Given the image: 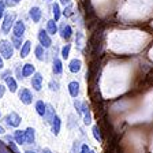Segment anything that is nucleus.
Masks as SVG:
<instances>
[{
	"mask_svg": "<svg viewBox=\"0 0 153 153\" xmlns=\"http://www.w3.org/2000/svg\"><path fill=\"white\" fill-rule=\"evenodd\" d=\"M34 73V66L30 63L25 64L22 68V78H25V76H29V75H32V74Z\"/></svg>",
	"mask_w": 153,
	"mask_h": 153,
	"instance_id": "f3484780",
	"label": "nucleus"
},
{
	"mask_svg": "<svg viewBox=\"0 0 153 153\" xmlns=\"http://www.w3.org/2000/svg\"><path fill=\"white\" fill-rule=\"evenodd\" d=\"M14 19H15L14 14H7V15L4 16L3 25H1V32H3L4 34H7V33L11 30V26L14 25Z\"/></svg>",
	"mask_w": 153,
	"mask_h": 153,
	"instance_id": "f03ea898",
	"label": "nucleus"
},
{
	"mask_svg": "<svg viewBox=\"0 0 153 153\" xmlns=\"http://www.w3.org/2000/svg\"><path fill=\"white\" fill-rule=\"evenodd\" d=\"M70 49H71V47H70L68 44L64 45V47L62 48V57H63V59H67V57H68V53H70Z\"/></svg>",
	"mask_w": 153,
	"mask_h": 153,
	"instance_id": "393cba45",
	"label": "nucleus"
},
{
	"mask_svg": "<svg viewBox=\"0 0 153 153\" xmlns=\"http://www.w3.org/2000/svg\"><path fill=\"white\" fill-rule=\"evenodd\" d=\"M3 133H4V128H3V127H0V135H1Z\"/></svg>",
	"mask_w": 153,
	"mask_h": 153,
	"instance_id": "ea45409f",
	"label": "nucleus"
},
{
	"mask_svg": "<svg viewBox=\"0 0 153 153\" xmlns=\"http://www.w3.org/2000/svg\"><path fill=\"white\" fill-rule=\"evenodd\" d=\"M3 66H4V64H3V57L0 56V70L3 68Z\"/></svg>",
	"mask_w": 153,
	"mask_h": 153,
	"instance_id": "4c0bfd02",
	"label": "nucleus"
},
{
	"mask_svg": "<svg viewBox=\"0 0 153 153\" xmlns=\"http://www.w3.org/2000/svg\"><path fill=\"white\" fill-rule=\"evenodd\" d=\"M93 137L96 138V141L101 142V133H100L99 126H93Z\"/></svg>",
	"mask_w": 153,
	"mask_h": 153,
	"instance_id": "b1692460",
	"label": "nucleus"
},
{
	"mask_svg": "<svg viewBox=\"0 0 153 153\" xmlns=\"http://www.w3.org/2000/svg\"><path fill=\"white\" fill-rule=\"evenodd\" d=\"M74 107H75V109H76V112H78V114L79 115H82V102L81 101H78V100H75V101H74Z\"/></svg>",
	"mask_w": 153,
	"mask_h": 153,
	"instance_id": "bb28decb",
	"label": "nucleus"
},
{
	"mask_svg": "<svg viewBox=\"0 0 153 153\" xmlns=\"http://www.w3.org/2000/svg\"><path fill=\"white\" fill-rule=\"evenodd\" d=\"M42 153H52V152H51V150H49V149H48V148H45V149L42 150Z\"/></svg>",
	"mask_w": 153,
	"mask_h": 153,
	"instance_id": "58836bf2",
	"label": "nucleus"
},
{
	"mask_svg": "<svg viewBox=\"0 0 153 153\" xmlns=\"http://www.w3.org/2000/svg\"><path fill=\"white\" fill-rule=\"evenodd\" d=\"M10 148H11V149L14 150V153H19V150H18V148L15 146V143L13 142V141H11V142H10Z\"/></svg>",
	"mask_w": 153,
	"mask_h": 153,
	"instance_id": "473e14b6",
	"label": "nucleus"
},
{
	"mask_svg": "<svg viewBox=\"0 0 153 153\" xmlns=\"http://www.w3.org/2000/svg\"><path fill=\"white\" fill-rule=\"evenodd\" d=\"M52 70H53L55 74H62V71H63V64H62V62L59 60V59H56V57L53 59V66H52Z\"/></svg>",
	"mask_w": 153,
	"mask_h": 153,
	"instance_id": "6ab92c4d",
	"label": "nucleus"
},
{
	"mask_svg": "<svg viewBox=\"0 0 153 153\" xmlns=\"http://www.w3.org/2000/svg\"><path fill=\"white\" fill-rule=\"evenodd\" d=\"M51 124H52V133H53L55 135H57V134L60 133V126H62L60 118L55 115V118H53V120L51 122Z\"/></svg>",
	"mask_w": 153,
	"mask_h": 153,
	"instance_id": "9d476101",
	"label": "nucleus"
},
{
	"mask_svg": "<svg viewBox=\"0 0 153 153\" xmlns=\"http://www.w3.org/2000/svg\"><path fill=\"white\" fill-rule=\"evenodd\" d=\"M83 123L85 124H90L92 123V114H90V111L85 112L83 114Z\"/></svg>",
	"mask_w": 153,
	"mask_h": 153,
	"instance_id": "a878e982",
	"label": "nucleus"
},
{
	"mask_svg": "<svg viewBox=\"0 0 153 153\" xmlns=\"http://www.w3.org/2000/svg\"><path fill=\"white\" fill-rule=\"evenodd\" d=\"M19 1H21V0H8V1H7V4H8V6H15V4H18Z\"/></svg>",
	"mask_w": 153,
	"mask_h": 153,
	"instance_id": "f704fd0d",
	"label": "nucleus"
},
{
	"mask_svg": "<svg viewBox=\"0 0 153 153\" xmlns=\"http://www.w3.org/2000/svg\"><path fill=\"white\" fill-rule=\"evenodd\" d=\"M0 55L4 59H11L14 55V47L11 45V42L7 40H1L0 41Z\"/></svg>",
	"mask_w": 153,
	"mask_h": 153,
	"instance_id": "f257e3e1",
	"label": "nucleus"
},
{
	"mask_svg": "<svg viewBox=\"0 0 153 153\" xmlns=\"http://www.w3.org/2000/svg\"><path fill=\"white\" fill-rule=\"evenodd\" d=\"M52 13H53L55 21H59V18H60V8H59V4L55 3L53 6H52Z\"/></svg>",
	"mask_w": 153,
	"mask_h": 153,
	"instance_id": "4be33fe9",
	"label": "nucleus"
},
{
	"mask_svg": "<svg viewBox=\"0 0 153 153\" xmlns=\"http://www.w3.org/2000/svg\"><path fill=\"white\" fill-rule=\"evenodd\" d=\"M4 92H6V88H4L3 85H0V99L4 96Z\"/></svg>",
	"mask_w": 153,
	"mask_h": 153,
	"instance_id": "c9c22d12",
	"label": "nucleus"
},
{
	"mask_svg": "<svg viewBox=\"0 0 153 153\" xmlns=\"http://www.w3.org/2000/svg\"><path fill=\"white\" fill-rule=\"evenodd\" d=\"M90 150H92V149H90L86 143H83L82 146H81V153H90Z\"/></svg>",
	"mask_w": 153,
	"mask_h": 153,
	"instance_id": "7c9ffc66",
	"label": "nucleus"
},
{
	"mask_svg": "<svg viewBox=\"0 0 153 153\" xmlns=\"http://www.w3.org/2000/svg\"><path fill=\"white\" fill-rule=\"evenodd\" d=\"M36 57H37L38 60H44V48L41 45H38L36 48Z\"/></svg>",
	"mask_w": 153,
	"mask_h": 153,
	"instance_id": "5701e85b",
	"label": "nucleus"
},
{
	"mask_svg": "<svg viewBox=\"0 0 153 153\" xmlns=\"http://www.w3.org/2000/svg\"><path fill=\"white\" fill-rule=\"evenodd\" d=\"M63 14H64V16H71V14H73V7L68 4V6L64 8V11H63Z\"/></svg>",
	"mask_w": 153,
	"mask_h": 153,
	"instance_id": "c85d7f7f",
	"label": "nucleus"
},
{
	"mask_svg": "<svg viewBox=\"0 0 153 153\" xmlns=\"http://www.w3.org/2000/svg\"><path fill=\"white\" fill-rule=\"evenodd\" d=\"M38 40H40V44H41L42 48H49L52 44L51 37H49L48 32H45L44 29H41V30L38 32Z\"/></svg>",
	"mask_w": 153,
	"mask_h": 153,
	"instance_id": "7ed1b4c3",
	"label": "nucleus"
},
{
	"mask_svg": "<svg viewBox=\"0 0 153 153\" xmlns=\"http://www.w3.org/2000/svg\"><path fill=\"white\" fill-rule=\"evenodd\" d=\"M14 140H15V142L18 143V145H22V143H25V131L16 130L15 134H14Z\"/></svg>",
	"mask_w": 153,
	"mask_h": 153,
	"instance_id": "dca6fc26",
	"label": "nucleus"
},
{
	"mask_svg": "<svg viewBox=\"0 0 153 153\" xmlns=\"http://www.w3.org/2000/svg\"><path fill=\"white\" fill-rule=\"evenodd\" d=\"M60 34H62V38L68 40V38L71 37V34H73V29H71V26L63 23V25H62V29H60Z\"/></svg>",
	"mask_w": 153,
	"mask_h": 153,
	"instance_id": "6e6552de",
	"label": "nucleus"
},
{
	"mask_svg": "<svg viewBox=\"0 0 153 153\" xmlns=\"http://www.w3.org/2000/svg\"><path fill=\"white\" fill-rule=\"evenodd\" d=\"M81 67H82V62L79 60V59H73V60L70 62V64H68V68H70L71 73L76 74L78 71L81 70Z\"/></svg>",
	"mask_w": 153,
	"mask_h": 153,
	"instance_id": "1a4fd4ad",
	"label": "nucleus"
},
{
	"mask_svg": "<svg viewBox=\"0 0 153 153\" xmlns=\"http://www.w3.org/2000/svg\"><path fill=\"white\" fill-rule=\"evenodd\" d=\"M13 40H14V47H21V38L14 37Z\"/></svg>",
	"mask_w": 153,
	"mask_h": 153,
	"instance_id": "72a5a7b5",
	"label": "nucleus"
},
{
	"mask_svg": "<svg viewBox=\"0 0 153 153\" xmlns=\"http://www.w3.org/2000/svg\"><path fill=\"white\" fill-rule=\"evenodd\" d=\"M68 92L73 97H76V96L79 94V83L76 82V81H73V82L68 83Z\"/></svg>",
	"mask_w": 153,
	"mask_h": 153,
	"instance_id": "9b49d317",
	"label": "nucleus"
},
{
	"mask_svg": "<svg viewBox=\"0 0 153 153\" xmlns=\"http://www.w3.org/2000/svg\"><path fill=\"white\" fill-rule=\"evenodd\" d=\"M19 99H21V101L23 102V104H30L32 102V100H33V96H32V93L29 92L27 89H22L21 92H19Z\"/></svg>",
	"mask_w": 153,
	"mask_h": 153,
	"instance_id": "423d86ee",
	"label": "nucleus"
},
{
	"mask_svg": "<svg viewBox=\"0 0 153 153\" xmlns=\"http://www.w3.org/2000/svg\"><path fill=\"white\" fill-rule=\"evenodd\" d=\"M25 153H36V152H34V150H26Z\"/></svg>",
	"mask_w": 153,
	"mask_h": 153,
	"instance_id": "a19ab883",
	"label": "nucleus"
},
{
	"mask_svg": "<svg viewBox=\"0 0 153 153\" xmlns=\"http://www.w3.org/2000/svg\"><path fill=\"white\" fill-rule=\"evenodd\" d=\"M4 8H6V3H4V1H0V18L4 16Z\"/></svg>",
	"mask_w": 153,
	"mask_h": 153,
	"instance_id": "2f4dec72",
	"label": "nucleus"
},
{
	"mask_svg": "<svg viewBox=\"0 0 153 153\" xmlns=\"http://www.w3.org/2000/svg\"><path fill=\"white\" fill-rule=\"evenodd\" d=\"M90 153H94V152H93V150H90Z\"/></svg>",
	"mask_w": 153,
	"mask_h": 153,
	"instance_id": "79ce46f5",
	"label": "nucleus"
},
{
	"mask_svg": "<svg viewBox=\"0 0 153 153\" xmlns=\"http://www.w3.org/2000/svg\"><path fill=\"white\" fill-rule=\"evenodd\" d=\"M47 32L48 34H56L57 33V25L55 19H51V21L47 22Z\"/></svg>",
	"mask_w": 153,
	"mask_h": 153,
	"instance_id": "ddd939ff",
	"label": "nucleus"
},
{
	"mask_svg": "<svg viewBox=\"0 0 153 153\" xmlns=\"http://www.w3.org/2000/svg\"><path fill=\"white\" fill-rule=\"evenodd\" d=\"M45 108H47V105L44 104V101L38 100V101L36 102V111H37V114L40 115V116H44L45 115Z\"/></svg>",
	"mask_w": 153,
	"mask_h": 153,
	"instance_id": "aec40b11",
	"label": "nucleus"
},
{
	"mask_svg": "<svg viewBox=\"0 0 153 153\" xmlns=\"http://www.w3.org/2000/svg\"><path fill=\"white\" fill-rule=\"evenodd\" d=\"M34 142V128L29 127L25 130V143H33Z\"/></svg>",
	"mask_w": 153,
	"mask_h": 153,
	"instance_id": "f8f14e48",
	"label": "nucleus"
},
{
	"mask_svg": "<svg viewBox=\"0 0 153 153\" xmlns=\"http://www.w3.org/2000/svg\"><path fill=\"white\" fill-rule=\"evenodd\" d=\"M49 89L57 92V90H59V83H57L56 81H51V82H49Z\"/></svg>",
	"mask_w": 153,
	"mask_h": 153,
	"instance_id": "cd10ccee",
	"label": "nucleus"
},
{
	"mask_svg": "<svg viewBox=\"0 0 153 153\" xmlns=\"http://www.w3.org/2000/svg\"><path fill=\"white\" fill-rule=\"evenodd\" d=\"M30 18L33 19V22H38L41 19V10L38 8V7H33L30 10Z\"/></svg>",
	"mask_w": 153,
	"mask_h": 153,
	"instance_id": "2eb2a0df",
	"label": "nucleus"
},
{
	"mask_svg": "<svg viewBox=\"0 0 153 153\" xmlns=\"http://www.w3.org/2000/svg\"><path fill=\"white\" fill-rule=\"evenodd\" d=\"M23 33H25V23H23V21H16L15 25H14V37L22 38Z\"/></svg>",
	"mask_w": 153,
	"mask_h": 153,
	"instance_id": "39448f33",
	"label": "nucleus"
},
{
	"mask_svg": "<svg viewBox=\"0 0 153 153\" xmlns=\"http://www.w3.org/2000/svg\"><path fill=\"white\" fill-rule=\"evenodd\" d=\"M6 83H7V86H8V89H10V92H16V81L14 79L13 76H7L6 78Z\"/></svg>",
	"mask_w": 153,
	"mask_h": 153,
	"instance_id": "a211bd4d",
	"label": "nucleus"
},
{
	"mask_svg": "<svg viewBox=\"0 0 153 153\" xmlns=\"http://www.w3.org/2000/svg\"><path fill=\"white\" fill-rule=\"evenodd\" d=\"M82 40H83V36L81 34V33H78V34H76V40H75L78 47H82Z\"/></svg>",
	"mask_w": 153,
	"mask_h": 153,
	"instance_id": "c756f323",
	"label": "nucleus"
},
{
	"mask_svg": "<svg viewBox=\"0 0 153 153\" xmlns=\"http://www.w3.org/2000/svg\"><path fill=\"white\" fill-rule=\"evenodd\" d=\"M70 1H71V0H60V3L64 4V6H68V4H70Z\"/></svg>",
	"mask_w": 153,
	"mask_h": 153,
	"instance_id": "e433bc0d",
	"label": "nucleus"
},
{
	"mask_svg": "<svg viewBox=\"0 0 153 153\" xmlns=\"http://www.w3.org/2000/svg\"><path fill=\"white\" fill-rule=\"evenodd\" d=\"M32 85L34 88V90H41V86H42V76L40 73H36L33 75V79H32Z\"/></svg>",
	"mask_w": 153,
	"mask_h": 153,
	"instance_id": "0eeeda50",
	"label": "nucleus"
},
{
	"mask_svg": "<svg viewBox=\"0 0 153 153\" xmlns=\"http://www.w3.org/2000/svg\"><path fill=\"white\" fill-rule=\"evenodd\" d=\"M6 123L11 127H18L19 123H21V116L16 112H11L6 116Z\"/></svg>",
	"mask_w": 153,
	"mask_h": 153,
	"instance_id": "20e7f679",
	"label": "nucleus"
},
{
	"mask_svg": "<svg viewBox=\"0 0 153 153\" xmlns=\"http://www.w3.org/2000/svg\"><path fill=\"white\" fill-rule=\"evenodd\" d=\"M30 48H32V42L26 41L25 44L22 45V48H21V57H26V56H27L29 52H30Z\"/></svg>",
	"mask_w": 153,
	"mask_h": 153,
	"instance_id": "412c9836",
	"label": "nucleus"
},
{
	"mask_svg": "<svg viewBox=\"0 0 153 153\" xmlns=\"http://www.w3.org/2000/svg\"><path fill=\"white\" fill-rule=\"evenodd\" d=\"M44 116H45V119H47L48 123H51V122L53 120V118H55V109H53V107H52V105H47Z\"/></svg>",
	"mask_w": 153,
	"mask_h": 153,
	"instance_id": "4468645a",
	"label": "nucleus"
}]
</instances>
